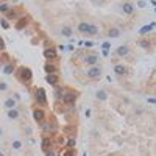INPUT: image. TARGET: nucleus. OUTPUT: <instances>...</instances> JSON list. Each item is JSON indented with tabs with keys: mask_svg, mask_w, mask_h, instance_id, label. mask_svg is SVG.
I'll use <instances>...</instances> for the list:
<instances>
[{
	"mask_svg": "<svg viewBox=\"0 0 156 156\" xmlns=\"http://www.w3.org/2000/svg\"><path fill=\"white\" fill-rule=\"evenodd\" d=\"M17 78H19V81H22V83H28L31 80V70L28 67H22L17 72Z\"/></svg>",
	"mask_w": 156,
	"mask_h": 156,
	"instance_id": "1",
	"label": "nucleus"
},
{
	"mask_svg": "<svg viewBox=\"0 0 156 156\" xmlns=\"http://www.w3.org/2000/svg\"><path fill=\"white\" fill-rule=\"evenodd\" d=\"M36 102L39 105H47V97H45V91L42 87H38L36 89Z\"/></svg>",
	"mask_w": 156,
	"mask_h": 156,
	"instance_id": "2",
	"label": "nucleus"
},
{
	"mask_svg": "<svg viewBox=\"0 0 156 156\" xmlns=\"http://www.w3.org/2000/svg\"><path fill=\"white\" fill-rule=\"evenodd\" d=\"M87 77L92 78V80L100 78V77H102V67H98V66H95V67H89V69H87Z\"/></svg>",
	"mask_w": 156,
	"mask_h": 156,
	"instance_id": "3",
	"label": "nucleus"
},
{
	"mask_svg": "<svg viewBox=\"0 0 156 156\" xmlns=\"http://www.w3.org/2000/svg\"><path fill=\"white\" fill-rule=\"evenodd\" d=\"M84 62L87 64V66H91V67H95L97 66V62H98V56L97 55H86L84 56Z\"/></svg>",
	"mask_w": 156,
	"mask_h": 156,
	"instance_id": "4",
	"label": "nucleus"
},
{
	"mask_svg": "<svg viewBox=\"0 0 156 156\" xmlns=\"http://www.w3.org/2000/svg\"><path fill=\"white\" fill-rule=\"evenodd\" d=\"M33 117H34V120H36V122L44 123V111H42V109L36 108L34 111H33Z\"/></svg>",
	"mask_w": 156,
	"mask_h": 156,
	"instance_id": "5",
	"label": "nucleus"
},
{
	"mask_svg": "<svg viewBox=\"0 0 156 156\" xmlns=\"http://www.w3.org/2000/svg\"><path fill=\"white\" fill-rule=\"evenodd\" d=\"M45 81H47L49 84H52V86H58L59 78H58L56 73H53V75H47V77H45Z\"/></svg>",
	"mask_w": 156,
	"mask_h": 156,
	"instance_id": "6",
	"label": "nucleus"
},
{
	"mask_svg": "<svg viewBox=\"0 0 156 156\" xmlns=\"http://www.w3.org/2000/svg\"><path fill=\"white\" fill-rule=\"evenodd\" d=\"M75 100H77V95L75 94H72V92H67V94H64L62 95V102H66V103H75Z\"/></svg>",
	"mask_w": 156,
	"mask_h": 156,
	"instance_id": "7",
	"label": "nucleus"
},
{
	"mask_svg": "<svg viewBox=\"0 0 156 156\" xmlns=\"http://www.w3.org/2000/svg\"><path fill=\"white\" fill-rule=\"evenodd\" d=\"M44 56L47 59H56V52H55V49H45L44 50Z\"/></svg>",
	"mask_w": 156,
	"mask_h": 156,
	"instance_id": "8",
	"label": "nucleus"
},
{
	"mask_svg": "<svg viewBox=\"0 0 156 156\" xmlns=\"http://www.w3.org/2000/svg\"><path fill=\"white\" fill-rule=\"evenodd\" d=\"M128 52H130V49L126 47V45H120L117 50H116V53H117V56H126L128 55Z\"/></svg>",
	"mask_w": 156,
	"mask_h": 156,
	"instance_id": "9",
	"label": "nucleus"
},
{
	"mask_svg": "<svg viewBox=\"0 0 156 156\" xmlns=\"http://www.w3.org/2000/svg\"><path fill=\"white\" fill-rule=\"evenodd\" d=\"M56 70H58L56 66H53V64H50V62L45 64V72H47V75H53V73L56 72Z\"/></svg>",
	"mask_w": 156,
	"mask_h": 156,
	"instance_id": "10",
	"label": "nucleus"
},
{
	"mask_svg": "<svg viewBox=\"0 0 156 156\" xmlns=\"http://www.w3.org/2000/svg\"><path fill=\"white\" fill-rule=\"evenodd\" d=\"M114 72L117 73V75H123V73L126 72V67L122 66V64H116V66H114Z\"/></svg>",
	"mask_w": 156,
	"mask_h": 156,
	"instance_id": "11",
	"label": "nucleus"
},
{
	"mask_svg": "<svg viewBox=\"0 0 156 156\" xmlns=\"http://www.w3.org/2000/svg\"><path fill=\"white\" fill-rule=\"evenodd\" d=\"M89 25H91V24H87V22H80V24H78V31L87 33V31H89Z\"/></svg>",
	"mask_w": 156,
	"mask_h": 156,
	"instance_id": "12",
	"label": "nucleus"
},
{
	"mask_svg": "<svg viewBox=\"0 0 156 156\" xmlns=\"http://www.w3.org/2000/svg\"><path fill=\"white\" fill-rule=\"evenodd\" d=\"M14 106H16V100L14 98H6L5 100V108L6 109H14Z\"/></svg>",
	"mask_w": 156,
	"mask_h": 156,
	"instance_id": "13",
	"label": "nucleus"
},
{
	"mask_svg": "<svg viewBox=\"0 0 156 156\" xmlns=\"http://www.w3.org/2000/svg\"><path fill=\"white\" fill-rule=\"evenodd\" d=\"M122 8H123V13H126V14H131V13L134 11V6H133L131 3H123Z\"/></svg>",
	"mask_w": 156,
	"mask_h": 156,
	"instance_id": "14",
	"label": "nucleus"
},
{
	"mask_svg": "<svg viewBox=\"0 0 156 156\" xmlns=\"http://www.w3.org/2000/svg\"><path fill=\"white\" fill-rule=\"evenodd\" d=\"M42 148H44L45 151L52 150V142H50V139H49V137H45V139L42 141Z\"/></svg>",
	"mask_w": 156,
	"mask_h": 156,
	"instance_id": "15",
	"label": "nucleus"
},
{
	"mask_svg": "<svg viewBox=\"0 0 156 156\" xmlns=\"http://www.w3.org/2000/svg\"><path fill=\"white\" fill-rule=\"evenodd\" d=\"M154 27H156V24H151V25H145V27H142V28H141V34H145V33H148V31H151L153 28H154Z\"/></svg>",
	"mask_w": 156,
	"mask_h": 156,
	"instance_id": "16",
	"label": "nucleus"
},
{
	"mask_svg": "<svg viewBox=\"0 0 156 156\" xmlns=\"http://www.w3.org/2000/svg\"><path fill=\"white\" fill-rule=\"evenodd\" d=\"M3 72L8 73V75L13 73V72H14V64H5V66H3Z\"/></svg>",
	"mask_w": 156,
	"mask_h": 156,
	"instance_id": "17",
	"label": "nucleus"
},
{
	"mask_svg": "<svg viewBox=\"0 0 156 156\" xmlns=\"http://www.w3.org/2000/svg\"><path fill=\"white\" fill-rule=\"evenodd\" d=\"M8 117L10 119H17L19 117V111H17V109H8Z\"/></svg>",
	"mask_w": 156,
	"mask_h": 156,
	"instance_id": "18",
	"label": "nucleus"
},
{
	"mask_svg": "<svg viewBox=\"0 0 156 156\" xmlns=\"http://www.w3.org/2000/svg\"><path fill=\"white\" fill-rule=\"evenodd\" d=\"M61 33H62V36H67V38H70V36H72V28H70V27H62Z\"/></svg>",
	"mask_w": 156,
	"mask_h": 156,
	"instance_id": "19",
	"label": "nucleus"
},
{
	"mask_svg": "<svg viewBox=\"0 0 156 156\" xmlns=\"http://www.w3.org/2000/svg\"><path fill=\"white\" fill-rule=\"evenodd\" d=\"M108 36L109 38H117V36H120V31H119L117 28H111L108 31Z\"/></svg>",
	"mask_w": 156,
	"mask_h": 156,
	"instance_id": "20",
	"label": "nucleus"
},
{
	"mask_svg": "<svg viewBox=\"0 0 156 156\" xmlns=\"http://www.w3.org/2000/svg\"><path fill=\"white\" fill-rule=\"evenodd\" d=\"M97 98L98 100H106V92H105V91H98V92H97Z\"/></svg>",
	"mask_w": 156,
	"mask_h": 156,
	"instance_id": "21",
	"label": "nucleus"
},
{
	"mask_svg": "<svg viewBox=\"0 0 156 156\" xmlns=\"http://www.w3.org/2000/svg\"><path fill=\"white\" fill-rule=\"evenodd\" d=\"M24 25H27V19H20L19 24H16V28L20 30V28H24Z\"/></svg>",
	"mask_w": 156,
	"mask_h": 156,
	"instance_id": "22",
	"label": "nucleus"
},
{
	"mask_svg": "<svg viewBox=\"0 0 156 156\" xmlns=\"http://www.w3.org/2000/svg\"><path fill=\"white\" fill-rule=\"evenodd\" d=\"M13 148H14V150H20V148H22V142H20V141H14V142H13Z\"/></svg>",
	"mask_w": 156,
	"mask_h": 156,
	"instance_id": "23",
	"label": "nucleus"
},
{
	"mask_svg": "<svg viewBox=\"0 0 156 156\" xmlns=\"http://www.w3.org/2000/svg\"><path fill=\"white\" fill-rule=\"evenodd\" d=\"M97 27L95 25H89V31H87V34H97Z\"/></svg>",
	"mask_w": 156,
	"mask_h": 156,
	"instance_id": "24",
	"label": "nucleus"
},
{
	"mask_svg": "<svg viewBox=\"0 0 156 156\" xmlns=\"http://www.w3.org/2000/svg\"><path fill=\"white\" fill-rule=\"evenodd\" d=\"M0 11H2V13H8V11H10V8H8L6 3H0Z\"/></svg>",
	"mask_w": 156,
	"mask_h": 156,
	"instance_id": "25",
	"label": "nucleus"
},
{
	"mask_svg": "<svg viewBox=\"0 0 156 156\" xmlns=\"http://www.w3.org/2000/svg\"><path fill=\"white\" fill-rule=\"evenodd\" d=\"M0 22H2V27H3V28H10V24H8V20H6V19H2Z\"/></svg>",
	"mask_w": 156,
	"mask_h": 156,
	"instance_id": "26",
	"label": "nucleus"
},
{
	"mask_svg": "<svg viewBox=\"0 0 156 156\" xmlns=\"http://www.w3.org/2000/svg\"><path fill=\"white\" fill-rule=\"evenodd\" d=\"M109 47H111V44H109V42H103V44H102V49L106 50V52L109 50Z\"/></svg>",
	"mask_w": 156,
	"mask_h": 156,
	"instance_id": "27",
	"label": "nucleus"
},
{
	"mask_svg": "<svg viewBox=\"0 0 156 156\" xmlns=\"http://www.w3.org/2000/svg\"><path fill=\"white\" fill-rule=\"evenodd\" d=\"M73 147H75V139H70V141H69V148L72 150Z\"/></svg>",
	"mask_w": 156,
	"mask_h": 156,
	"instance_id": "28",
	"label": "nucleus"
},
{
	"mask_svg": "<svg viewBox=\"0 0 156 156\" xmlns=\"http://www.w3.org/2000/svg\"><path fill=\"white\" fill-rule=\"evenodd\" d=\"M47 156H56V153H55L53 150H49V151H47Z\"/></svg>",
	"mask_w": 156,
	"mask_h": 156,
	"instance_id": "29",
	"label": "nucleus"
},
{
	"mask_svg": "<svg viewBox=\"0 0 156 156\" xmlns=\"http://www.w3.org/2000/svg\"><path fill=\"white\" fill-rule=\"evenodd\" d=\"M64 156H73V151H72V150H67L66 153H64Z\"/></svg>",
	"mask_w": 156,
	"mask_h": 156,
	"instance_id": "30",
	"label": "nucleus"
},
{
	"mask_svg": "<svg viewBox=\"0 0 156 156\" xmlns=\"http://www.w3.org/2000/svg\"><path fill=\"white\" fill-rule=\"evenodd\" d=\"M141 45H142V47H148V42H147V41H141Z\"/></svg>",
	"mask_w": 156,
	"mask_h": 156,
	"instance_id": "31",
	"label": "nucleus"
},
{
	"mask_svg": "<svg viewBox=\"0 0 156 156\" xmlns=\"http://www.w3.org/2000/svg\"><path fill=\"white\" fill-rule=\"evenodd\" d=\"M6 89V83H0V91H5Z\"/></svg>",
	"mask_w": 156,
	"mask_h": 156,
	"instance_id": "32",
	"label": "nucleus"
},
{
	"mask_svg": "<svg viewBox=\"0 0 156 156\" xmlns=\"http://www.w3.org/2000/svg\"><path fill=\"white\" fill-rule=\"evenodd\" d=\"M84 47H92V42H91V41H86V42H84Z\"/></svg>",
	"mask_w": 156,
	"mask_h": 156,
	"instance_id": "33",
	"label": "nucleus"
},
{
	"mask_svg": "<svg viewBox=\"0 0 156 156\" xmlns=\"http://www.w3.org/2000/svg\"><path fill=\"white\" fill-rule=\"evenodd\" d=\"M137 5H139V6H141V8H144V6H145V5H147V3H145V2H139V3H137Z\"/></svg>",
	"mask_w": 156,
	"mask_h": 156,
	"instance_id": "34",
	"label": "nucleus"
},
{
	"mask_svg": "<svg viewBox=\"0 0 156 156\" xmlns=\"http://www.w3.org/2000/svg\"><path fill=\"white\" fill-rule=\"evenodd\" d=\"M148 102L150 103H156V98H148Z\"/></svg>",
	"mask_w": 156,
	"mask_h": 156,
	"instance_id": "35",
	"label": "nucleus"
},
{
	"mask_svg": "<svg viewBox=\"0 0 156 156\" xmlns=\"http://www.w3.org/2000/svg\"><path fill=\"white\" fill-rule=\"evenodd\" d=\"M154 11H156V8H154Z\"/></svg>",
	"mask_w": 156,
	"mask_h": 156,
	"instance_id": "36",
	"label": "nucleus"
}]
</instances>
